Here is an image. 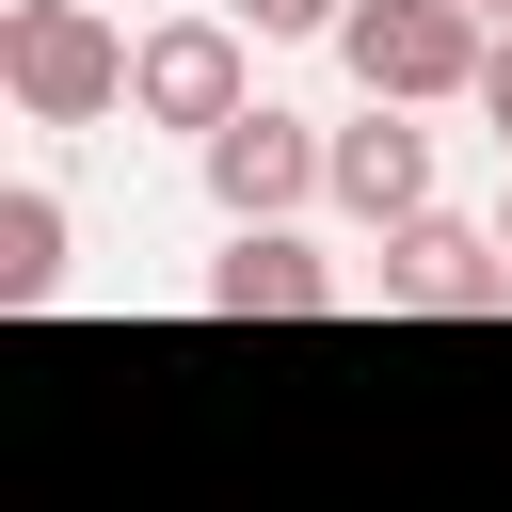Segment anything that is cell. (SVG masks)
<instances>
[{
    "label": "cell",
    "instance_id": "cell-1",
    "mask_svg": "<svg viewBox=\"0 0 512 512\" xmlns=\"http://www.w3.org/2000/svg\"><path fill=\"white\" fill-rule=\"evenodd\" d=\"M128 48H144V32H112L96 0H0V96H16L32 128L128 112Z\"/></svg>",
    "mask_w": 512,
    "mask_h": 512
},
{
    "label": "cell",
    "instance_id": "cell-2",
    "mask_svg": "<svg viewBox=\"0 0 512 512\" xmlns=\"http://www.w3.org/2000/svg\"><path fill=\"white\" fill-rule=\"evenodd\" d=\"M336 64H352V96H384V112H448V96H480L496 16H480V0H352Z\"/></svg>",
    "mask_w": 512,
    "mask_h": 512
},
{
    "label": "cell",
    "instance_id": "cell-3",
    "mask_svg": "<svg viewBox=\"0 0 512 512\" xmlns=\"http://www.w3.org/2000/svg\"><path fill=\"white\" fill-rule=\"evenodd\" d=\"M128 112L144 128H240L256 112V64H240V16H160L144 48H128Z\"/></svg>",
    "mask_w": 512,
    "mask_h": 512
},
{
    "label": "cell",
    "instance_id": "cell-4",
    "mask_svg": "<svg viewBox=\"0 0 512 512\" xmlns=\"http://www.w3.org/2000/svg\"><path fill=\"white\" fill-rule=\"evenodd\" d=\"M192 160H208V208H224V240H240V224H288L304 192H336V144H320L304 112H272V96H256L240 128H208Z\"/></svg>",
    "mask_w": 512,
    "mask_h": 512
},
{
    "label": "cell",
    "instance_id": "cell-5",
    "mask_svg": "<svg viewBox=\"0 0 512 512\" xmlns=\"http://www.w3.org/2000/svg\"><path fill=\"white\" fill-rule=\"evenodd\" d=\"M384 304H416V320H496V304H512V240L432 208V224L384 240Z\"/></svg>",
    "mask_w": 512,
    "mask_h": 512
},
{
    "label": "cell",
    "instance_id": "cell-6",
    "mask_svg": "<svg viewBox=\"0 0 512 512\" xmlns=\"http://www.w3.org/2000/svg\"><path fill=\"white\" fill-rule=\"evenodd\" d=\"M336 208H352L368 240H400V224H432V128L368 96V128H336Z\"/></svg>",
    "mask_w": 512,
    "mask_h": 512
},
{
    "label": "cell",
    "instance_id": "cell-7",
    "mask_svg": "<svg viewBox=\"0 0 512 512\" xmlns=\"http://www.w3.org/2000/svg\"><path fill=\"white\" fill-rule=\"evenodd\" d=\"M208 320H336V256H304L288 224H240L208 256Z\"/></svg>",
    "mask_w": 512,
    "mask_h": 512
},
{
    "label": "cell",
    "instance_id": "cell-8",
    "mask_svg": "<svg viewBox=\"0 0 512 512\" xmlns=\"http://www.w3.org/2000/svg\"><path fill=\"white\" fill-rule=\"evenodd\" d=\"M48 288H64V192L16 176L0 192V304H48Z\"/></svg>",
    "mask_w": 512,
    "mask_h": 512
},
{
    "label": "cell",
    "instance_id": "cell-9",
    "mask_svg": "<svg viewBox=\"0 0 512 512\" xmlns=\"http://www.w3.org/2000/svg\"><path fill=\"white\" fill-rule=\"evenodd\" d=\"M224 16H240V32H320V48L352 32V0H224Z\"/></svg>",
    "mask_w": 512,
    "mask_h": 512
},
{
    "label": "cell",
    "instance_id": "cell-10",
    "mask_svg": "<svg viewBox=\"0 0 512 512\" xmlns=\"http://www.w3.org/2000/svg\"><path fill=\"white\" fill-rule=\"evenodd\" d=\"M480 112H496V144H512V48H496V64H480Z\"/></svg>",
    "mask_w": 512,
    "mask_h": 512
},
{
    "label": "cell",
    "instance_id": "cell-11",
    "mask_svg": "<svg viewBox=\"0 0 512 512\" xmlns=\"http://www.w3.org/2000/svg\"><path fill=\"white\" fill-rule=\"evenodd\" d=\"M496 48H512V16H496Z\"/></svg>",
    "mask_w": 512,
    "mask_h": 512
},
{
    "label": "cell",
    "instance_id": "cell-12",
    "mask_svg": "<svg viewBox=\"0 0 512 512\" xmlns=\"http://www.w3.org/2000/svg\"><path fill=\"white\" fill-rule=\"evenodd\" d=\"M480 16H512V0H480Z\"/></svg>",
    "mask_w": 512,
    "mask_h": 512
},
{
    "label": "cell",
    "instance_id": "cell-13",
    "mask_svg": "<svg viewBox=\"0 0 512 512\" xmlns=\"http://www.w3.org/2000/svg\"><path fill=\"white\" fill-rule=\"evenodd\" d=\"M496 240H512V208H496Z\"/></svg>",
    "mask_w": 512,
    "mask_h": 512
}]
</instances>
